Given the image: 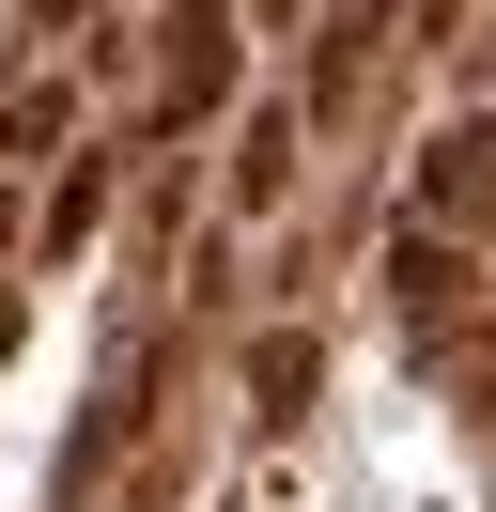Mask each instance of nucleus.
<instances>
[{
    "mask_svg": "<svg viewBox=\"0 0 496 512\" xmlns=\"http://www.w3.org/2000/svg\"><path fill=\"white\" fill-rule=\"evenodd\" d=\"M248 404H264V419L310 404V342H295V326H279V342H248Z\"/></svg>",
    "mask_w": 496,
    "mask_h": 512,
    "instance_id": "nucleus-6",
    "label": "nucleus"
},
{
    "mask_svg": "<svg viewBox=\"0 0 496 512\" xmlns=\"http://www.w3.org/2000/svg\"><path fill=\"white\" fill-rule=\"evenodd\" d=\"M388 295H403L419 326H450V311H465V249H450L434 218H388Z\"/></svg>",
    "mask_w": 496,
    "mask_h": 512,
    "instance_id": "nucleus-4",
    "label": "nucleus"
},
{
    "mask_svg": "<svg viewBox=\"0 0 496 512\" xmlns=\"http://www.w3.org/2000/svg\"><path fill=\"white\" fill-rule=\"evenodd\" d=\"M93 218H109V156H78V171H62V202H47V249H78Z\"/></svg>",
    "mask_w": 496,
    "mask_h": 512,
    "instance_id": "nucleus-7",
    "label": "nucleus"
},
{
    "mask_svg": "<svg viewBox=\"0 0 496 512\" xmlns=\"http://www.w3.org/2000/svg\"><path fill=\"white\" fill-rule=\"evenodd\" d=\"M47 140H62V78H16V94H0V171L47 156Z\"/></svg>",
    "mask_w": 496,
    "mask_h": 512,
    "instance_id": "nucleus-5",
    "label": "nucleus"
},
{
    "mask_svg": "<svg viewBox=\"0 0 496 512\" xmlns=\"http://www.w3.org/2000/svg\"><path fill=\"white\" fill-rule=\"evenodd\" d=\"M264 16H295V0H264Z\"/></svg>",
    "mask_w": 496,
    "mask_h": 512,
    "instance_id": "nucleus-9",
    "label": "nucleus"
},
{
    "mask_svg": "<svg viewBox=\"0 0 496 512\" xmlns=\"http://www.w3.org/2000/svg\"><path fill=\"white\" fill-rule=\"evenodd\" d=\"M419 218L434 233H450V218H496V109H465V125L419 140Z\"/></svg>",
    "mask_w": 496,
    "mask_h": 512,
    "instance_id": "nucleus-2",
    "label": "nucleus"
},
{
    "mask_svg": "<svg viewBox=\"0 0 496 512\" xmlns=\"http://www.w3.org/2000/svg\"><path fill=\"white\" fill-rule=\"evenodd\" d=\"M388 16H403V0H341V16H326V32H357V47H372V32H388Z\"/></svg>",
    "mask_w": 496,
    "mask_h": 512,
    "instance_id": "nucleus-8",
    "label": "nucleus"
},
{
    "mask_svg": "<svg viewBox=\"0 0 496 512\" xmlns=\"http://www.w3.org/2000/svg\"><path fill=\"white\" fill-rule=\"evenodd\" d=\"M217 94H233V0H171V63H155V109H140V140H186Z\"/></svg>",
    "mask_w": 496,
    "mask_h": 512,
    "instance_id": "nucleus-1",
    "label": "nucleus"
},
{
    "mask_svg": "<svg viewBox=\"0 0 496 512\" xmlns=\"http://www.w3.org/2000/svg\"><path fill=\"white\" fill-rule=\"evenodd\" d=\"M295 140H310V109H248V125H233V202H248V218H279V202H295Z\"/></svg>",
    "mask_w": 496,
    "mask_h": 512,
    "instance_id": "nucleus-3",
    "label": "nucleus"
}]
</instances>
